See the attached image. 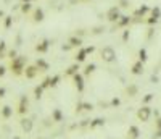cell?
Listing matches in <instances>:
<instances>
[{"instance_id":"9","label":"cell","mask_w":161,"mask_h":139,"mask_svg":"<svg viewBox=\"0 0 161 139\" xmlns=\"http://www.w3.org/2000/svg\"><path fill=\"white\" fill-rule=\"evenodd\" d=\"M71 44H72V45H79L80 41H79V39H74V37H72V39H71Z\"/></svg>"},{"instance_id":"12","label":"cell","mask_w":161,"mask_h":139,"mask_svg":"<svg viewBox=\"0 0 161 139\" xmlns=\"http://www.w3.org/2000/svg\"><path fill=\"white\" fill-rule=\"evenodd\" d=\"M134 73H140V66L135 65V68H134Z\"/></svg>"},{"instance_id":"7","label":"cell","mask_w":161,"mask_h":139,"mask_svg":"<svg viewBox=\"0 0 161 139\" xmlns=\"http://www.w3.org/2000/svg\"><path fill=\"white\" fill-rule=\"evenodd\" d=\"M84 58H85V50H80V52H79V55H77V60H79V61H82Z\"/></svg>"},{"instance_id":"11","label":"cell","mask_w":161,"mask_h":139,"mask_svg":"<svg viewBox=\"0 0 161 139\" xmlns=\"http://www.w3.org/2000/svg\"><path fill=\"white\" fill-rule=\"evenodd\" d=\"M93 68H95L93 65H89V66H87V71H85V73H90V71H93Z\"/></svg>"},{"instance_id":"4","label":"cell","mask_w":161,"mask_h":139,"mask_svg":"<svg viewBox=\"0 0 161 139\" xmlns=\"http://www.w3.org/2000/svg\"><path fill=\"white\" fill-rule=\"evenodd\" d=\"M108 16H110V20H111V21H113V20H116V16H118V10H116V8H113L111 12L108 13Z\"/></svg>"},{"instance_id":"13","label":"cell","mask_w":161,"mask_h":139,"mask_svg":"<svg viewBox=\"0 0 161 139\" xmlns=\"http://www.w3.org/2000/svg\"><path fill=\"white\" fill-rule=\"evenodd\" d=\"M3 73H5V68L3 66H0V76H3Z\"/></svg>"},{"instance_id":"6","label":"cell","mask_w":161,"mask_h":139,"mask_svg":"<svg viewBox=\"0 0 161 139\" xmlns=\"http://www.w3.org/2000/svg\"><path fill=\"white\" fill-rule=\"evenodd\" d=\"M77 70H79V66H77V65H72L71 68L68 70V73H69V74H74V73L77 71Z\"/></svg>"},{"instance_id":"5","label":"cell","mask_w":161,"mask_h":139,"mask_svg":"<svg viewBox=\"0 0 161 139\" xmlns=\"http://www.w3.org/2000/svg\"><path fill=\"white\" fill-rule=\"evenodd\" d=\"M74 81H76L77 87H79V89H82V79H80L79 74H76V76H74Z\"/></svg>"},{"instance_id":"10","label":"cell","mask_w":161,"mask_h":139,"mask_svg":"<svg viewBox=\"0 0 161 139\" xmlns=\"http://www.w3.org/2000/svg\"><path fill=\"white\" fill-rule=\"evenodd\" d=\"M37 65H39V66H42V68H47V63H45V61H42V60H39V61H37Z\"/></svg>"},{"instance_id":"1","label":"cell","mask_w":161,"mask_h":139,"mask_svg":"<svg viewBox=\"0 0 161 139\" xmlns=\"http://www.w3.org/2000/svg\"><path fill=\"white\" fill-rule=\"evenodd\" d=\"M101 57H103V60H106V61H113L114 60V52H113V49L106 47V49L101 50Z\"/></svg>"},{"instance_id":"3","label":"cell","mask_w":161,"mask_h":139,"mask_svg":"<svg viewBox=\"0 0 161 139\" xmlns=\"http://www.w3.org/2000/svg\"><path fill=\"white\" fill-rule=\"evenodd\" d=\"M47 45H48V42H47V41L42 42L40 45H37V50H39V52H45V50H47Z\"/></svg>"},{"instance_id":"2","label":"cell","mask_w":161,"mask_h":139,"mask_svg":"<svg viewBox=\"0 0 161 139\" xmlns=\"http://www.w3.org/2000/svg\"><path fill=\"white\" fill-rule=\"evenodd\" d=\"M36 71H37V70L34 68V66H29V68L26 70V76H28V78H32V76L36 74Z\"/></svg>"},{"instance_id":"8","label":"cell","mask_w":161,"mask_h":139,"mask_svg":"<svg viewBox=\"0 0 161 139\" xmlns=\"http://www.w3.org/2000/svg\"><path fill=\"white\" fill-rule=\"evenodd\" d=\"M42 20V12L40 10H37V13H36V21H40Z\"/></svg>"}]
</instances>
